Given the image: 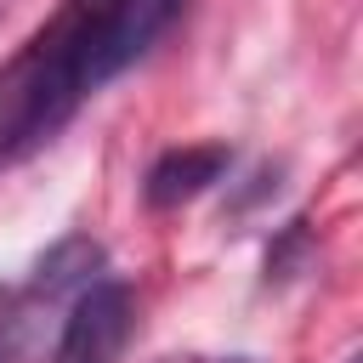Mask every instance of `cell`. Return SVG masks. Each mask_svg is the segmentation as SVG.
Returning a JSON list of instances; mask_svg holds the SVG:
<instances>
[{"instance_id": "obj_1", "label": "cell", "mask_w": 363, "mask_h": 363, "mask_svg": "<svg viewBox=\"0 0 363 363\" xmlns=\"http://www.w3.org/2000/svg\"><path fill=\"white\" fill-rule=\"evenodd\" d=\"M182 0H62L0 68V164L45 147L74 108L136 62Z\"/></svg>"}, {"instance_id": "obj_2", "label": "cell", "mask_w": 363, "mask_h": 363, "mask_svg": "<svg viewBox=\"0 0 363 363\" xmlns=\"http://www.w3.org/2000/svg\"><path fill=\"white\" fill-rule=\"evenodd\" d=\"M136 329V306H130V289L125 284H85L68 323H62V346H57V363H113L125 352Z\"/></svg>"}, {"instance_id": "obj_3", "label": "cell", "mask_w": 363, "mask_h": 363, "mask_svg": "<svg viewBox=\"0 0 363 363\" xmlns=\"http://www.w3.org/2000/svg\"><path fill=\"white\" fill-rule=\"evenodd\" d=\"M233 164V153L221 142H199V147H170L153 170H147V204L170 210L182 199H199L210 182H221V170Z\"/></svg>"}]
</instances>
